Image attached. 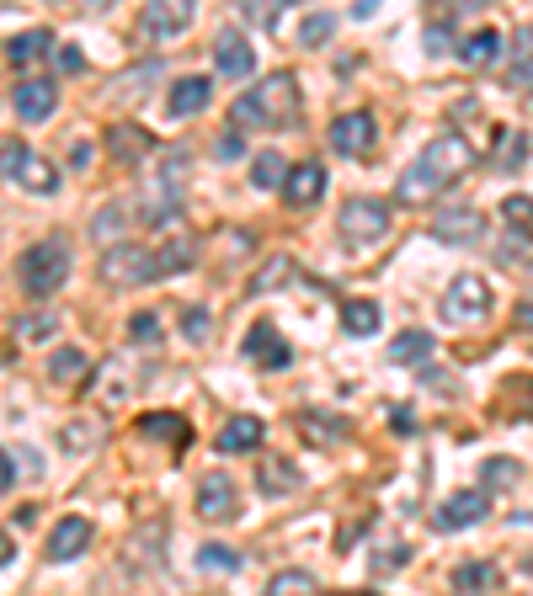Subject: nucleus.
I'll return each instance as SVG.
<instances>
[{"mask_svg":"<svg viewBox=\"0 0 533 596\" xmlns=\"http://www.w3.org/2000/svg\"><path fill=\"white\" fill-rule=\"evenodd\" d=\"M470 165H475V150H470V139H459V133H438L421 155L410 160V171L395 182V202H406V208H421V202L443 198L459 176H470Z\"/></svg>","mask_w":533,"mask_h":596,"instance_id":"1","label":"nucleus"},{"mask_svg":"<svg viewBox=\"0 0 533 596\" xmlns=\"http://www.w3.org/2000/svg\"><path fill=\"white\" fill-rule=\"evenodd\" d=\"M293 118H299V80L288 70H273L267 80H256L246 96L230 107L235 128H288Z\"/></svg>","mask_w":533,"mask_h":596,"instance_id":"2","label":"nucleus"},{"mask_svg":"<svg viewBox=\"0 0 533 596\" xmlns=\"http://www.w3.org/2000/svg\"><path fill=\"white\" fill-rule=\"evenodd\" d=\"M16 272H22V288L33 293V299H48V293H59L65 278H70V245L59 235L38 239V245H27L22 250V261H16Z\"/></svg>","mask_w":533,"mask_h":596,"instance_id":"3","label":"nucleus"},{"mask_svg":"<svg viewBox=\"0 0 533 596\" xmlns=\"http://www.w3.org/2000/svg\"><path fill=\"white\" fill-rule=\"evenodd\" d=\"M182 171H187V155L176 150V155L165 160L161 171L144 182V198H139V213H144V224H155V230H171V219L182 213Z\"/></svg>","mask_w":533,"mask_h":596,"instance_id":"4","label":"nucleus"},{"mask_svg":"<svg viewBox=\"0 0 533 596\" xmlns=\"http://www.w3.org/2000/svg\"><path fill=\"white\" fill-rule=\"evenodd\" d=\"M336 230H341V239H347L352 250L379 245V239L390 235V208H384V198H347V202H341Z\"/></svg>","mask_w":533,"mask_h":596,"instance_id":"5","label":"nucleus"},{"mask_svg":"<svg viewBox=\"0 0 533 596\" xmlns=\"http://www.w3.org/2000/svg\"><path fill=\"white\" fill-rule=\"evenodd\" d=\"M0 176H11V182L27 187V192H54V187H59V171L43 155H33L22 139H5V144H0Z\"/></svg>","mask_w":533,"mask_h":596,"instance_id":"6","label":"nucleus"},{"mask_svg":"<svg viewBox=\"0 0 533 596\" xmlns=\"http://www.w3.org/2000/svg\"><path fill=\"white\" fill-rule=\"evenodd\" d=\"M102 282L107 288H139V282H155V256L144 250V245H113L107 256H102Z\"/></svg>","mask_w":533,"mask_h":596,"instance_id":"7","label":"nucleus"},{"mask_svg":"<svg viewBox=\"0 0 533 596\" xmlns=\"http://www.w3.org/2000/svg\"><path fill=\"white\" fill-rule=\"evenodd\" d=\"M443 315L453 325H464V319H486L491 315V282L475 278V272H459L449 282V293H443Z\"/></svg>","mask_w":533,"mask_h":596,"instance_id":"8","label":"nucleus"},{"mask_svg":"<svg viewBox=\"0 0 533 596\" xmlns=\"http://www.w3.org/2000/svg\"><path fill=\"white\" fill-rule=\"evenodd\" d=\"M193 0H155V5H144V16H139V33L144 38H155V43H171V38H182L187 27H193Z\"/></svg>","mask_w":533,"mask_h":596,"instance_id":"9","label":"nucleus"},{"mask_svg":"<svg viewBox=\"0 0 533 596\" xmlns=\"http://www.w3.org/2000/svg\"><path fill=\"white\" fill-rule=\"evenodd\" d=\"M491 512V490L486 484H475V490H453L449 501L438 506V533H464V527H475V522Z\"/></svg>","mask_w":533,"mask_h":596,"instance_id":"10","label":"nucleus"},{"mask_svg":"<svg viewBox=\"0 0 533 596\" xmlns=\"http://www.w3.org/2000/svg\"><path fill=\"white\" fill-rule=\"evenodd\" d=\"M373 139H379L373 113H341V118L331 122V150L336 155H369Z\"/></svg>","mask_w":533,"mask_h":596,"instance_id":"11","label":"nucleus"},{"mask_svg":"<svg viewBox=\"0 0 533 596\" xmlns=\"http://www.w3.org/2000/svg\"><path fill=\"white\" fill-rule=\"evenodd\" d=\"M321 198H326V165H321V160L288 165V182H283V202H288V208H315Z\"/></svg>","mask_w":533,"mask_h":596,"instance_id":"12","label":"nucleus"},{"mask_svg":"<svg viewBox=\"0 0 533 596\" xmlns=\"http://www.w3.org/2000/svg\"><path fill=\"white\" fill-rule=\"evenodd\" d=\"M235 512H241L235 479H230V475H204V484H198V517H208V522H235Z\"/></svg>","mask_w":533,"mask_h":596,"instance_id":"13","label":"nucleus"},{"mask_svg":"<svg viewBox=\"0 0 533 596\" xmlns=\"http://www.w3.org/2000/svg\"><path fill=\"white\" fill-rule=\"evenodd\" d=\"M480 235H486V219L475 208H449L432 219V239H443V245H475Z\"/></svg>","mask_w":533,"mask_h":596,"instance_id":"14","label":"nucleus"},{"mask_svg":"<svg viewBox=\"0 0 533 596\" xmlns=\"http://www.w3.org/2000/svg\"><path fill=\"white\" fill-rule=\"evenodd\" d=\"M246 358L256 362V367H273V373H278V367H288V362H293V352H288L283 336H278V330L262 319V325H251V330H246Z\"/></svg>","mask_w":533,"mask_h":596,"instance_id":"15","label":"nucleus"},{"mask_svg":"<svg viewBox=\"0 0 533 596\" xmlns=\"http://www.w3.org/2000/svg\"><path fill=\"white\" fill-rule=\"evenodd\" d=\"M11 102H16L22 122H43V118H54V107H59V85L54 80H22Z\"/></svg>","mask_w":533,"mask_h":596,"instance_id":"16","label":"nucleus"},{"mask_svg":"<svg viewBox=\"0 0 533 596\" xmlns=\"http://www.w3.org/2000/svg\"><path fill=\"white\" fill-rule=\"evenodd\" d=\"M85 544H91V522L65 517L54 533H48V559H54V564H70V559L85 554Z\"/></svg>","mask_w":533,"mask_h":596,"instance_id":"17","label":"nucleus"},{"mask_svg":"<svg viewBox=\"0 0 533 596\" xmlns=\"http://www.w3.org/2000/svg\"><path fill=\"white\" fill-rule=\"evenodd\" d=\"M150 150H155V139H150L139 122H118V128H107V155L118 160V165H139Z\"/></svg>","mask_w":533,"mask_h":596,"instance_id":"18","label":"nucleus"},{"mask_svg":"<svg viewBox=\"0 0 533 596\" xmlns=\"http://www.w3.org/2000/svg\"><path fill=\"white\" fill-rule=\"evenodd\" d=\"M213 65H219V75H251L256 70V48H251L241 33H219V43H213Z\"/></svg>","mask_w":533,"mask_h":596,"instance_id":"19","label":"nucleus"},{"mask_svg":"<svg viewBox=\"0 0 533 596\" xmlns=\"http://www.w3.org/2000/svg\"><path fill=\"white\" fill-rule=\"evenodd\" d=\"M208 96H213V85H208V75H187L171 85V96H165V113L171 118H193V113H204Z\"/></svg>","mask_w":533,"mask_h":596,"instance_id":"20","label":"nucleus"},{"mask_svg":"<svg viewBox=\"0 0 533 596\" xmlns=\"http://www.w3.org/2000/svg\"><path fill=\"white\" fill-rule=\"evenodd\" d=\"M267 437V426H262V416H230L224 421V432H219V453H256Z\"/></svg>","mask_w":533,"mask_h":596,"instance_id":"21","label":"nucleus"},{"mask_svg":"<svg viewBox=\"0 0 533 596\" xmlns=\"http://www.w3.org/2000/svg\"><path fill=\"white\" fill-rule=\"evenodd\" d=\"M299 432L315 442V447H336V442H347V416H326V410H299Z\"/></svg>","mask_w":533,"mask_h":596,"instance_id":"22","label":"nucleus"},{"mask_svg":"<svg viewBox=\"0 0 533 596\" xmlns=\"http://www.w3.org/2000/svg\"><path fill=\"white\" fill-rule=\"evenodd\" d=\"M198 261V239L187 235V230H176V235L165 239L161 250H155V278H171V272H187Z\"/></svg>","mask_w":533,"mask_h":596,"instance_id":"23","label":"nucleus"},{"mask_svg":"<svg viewBox=\"0 0 533 596\" xmlns=\"http://www.w3.org/2000/svg\"><path fill=\"white\" fill-rule=\"evenodd\" d=\"M43 54H54V33L48 27H33V33H16V38L5 43V59L22 70V65H38Z\"/></svg>","mask_w":533,"mask_h":596,"instance_id":"24","label":"nucleus"},{"mask_svg":"<svg viewBox=\"0 0 533 596\" xmlns=\"http://www.w3.org/2000/svg\"><path fill=\"white\" fill-rule=\"evenodd\" d=\"M496 48H501V33H496V27H480V33L459 38V65H470V70H486V65L496 59Z\"/></svg>","mask_w":533,"mask_h":596,"instance_id":"25","label":"nucleus"},{"mask_svg":"<svg viewBox=\"0 0 533 596\" xmlns=\"http://www.w3.org/2000/svg\"><path fill=\"white\" fill-rule=\"evenodd\" d=\"M288 182V160L278 155V150H262V155H251V187H262V192H283Z\"/></svg>","mask_w":533,"mask_h":596,"instance_id":"26","label":"nucleus"},{"mask_svg":"<svg viewBox=\"0 0 533 596\" xmlns=\"http://www.w3.org/2000/svg\"><path fill=\"white\" fill-rule=\"evenodd\" d=\"M523 160H529V133L501 128V133H496V150H491V165L496 171H518Z\"/></svg>","mask_w":533,"mask_h":596,"instance_id":"27","label":"nucleus"},{"mask_svg":"<svg viewBox=\"0 0 533 596\" xmlns=\"http://www.w3.org/2000/svg\"><path fill=\"white\" fill-rule=\"evenodd\" d=\"M379 304H373V299H347V304H341V330H347V336H373V330H379Z\"/></svg>","mask_w":533,"mask_h":596,"instance_id":"28","label":"nucleus"},{"mask_svg":"<svg viewBox=\"0 0 533 596\" xmlns=\"http://www.w3.org/2000/svg\"><path fill=\"white\" fill-rule=\"evenodd\" d=\"M432 347H438V341H432L427 330L410 325V330H401V336L390 341V362H427L432 358Z\"/></svg>","mask_w":533,"mask_h":596,"instance_id":"29","label":"nucleus"},{"mask_svg":"<svg viewBox=\"0 0 533 596\" xmlns=\"http://www.w3.org/2000/svg\"><path fill=\"white\" fill-rule=\"evenodd\" d=\"M85 373H91V358H85L81 347H59V352L48 358V378H54V384H76Z\"/></svg>","mask_w":533,"mask_h":596,"instance_id":"30","label":"nucleus"},{"mask_svg":"<svg viewBox=\"0 0 533 596\" xmlns=\"http://www.w3.org/2000/svg\"><path fill=\"white\" fill-rule=\"evenodd\" d=\"M262 596H321V586H315V575L310 570H278L273 581H267V592Z\"/></svg>","mask_w":533,"mask_h":596,"instance_id":"31","label":"nucleus"},{"mask_svg":"<svg viewBox=\"0 0 533 596\" xmlns=\"http://www.w3.org/2000/svg\"><path fill=\"white\" fill-rule=\"evenodd\" d=\"M161 538H165V527L161 522H144L134 538H128V549L124 559H139V564H155V554H161Z\"/></svg>","mask_w":533,"mask_h":596,"instance_id":"32","label":"nucleus"},{"mask_svg":"<svg viewBox=\"0 0 533 596\" xmlns=\"http://www.w3.org/2000/svg\"><path fill=\"white\" fill-rule=\"evenodd\" d=\"M336 27H341V16H336V11H310V16L299 22V48H321Z\"/></svg>","mask_w":533,"mask_h":596,"instance_id":"33","label":"nucleus"},{"mask_svg":"<svg viewBox=\"0 0 533 596\" xmlns=\"http://www.w3.org/2000/svg\"><path fill=\"white\" fill-rule=\"evenodd\" d=\"M59 447H65V453H96V447H102V426H96V421H70V426L59 432Z\"/></svg>","mask_w":533,"mask_h":596,"instance_id":"34","label":"nucleus"},{"mask_svg":"<svg viewBox=\"0 0 533 596\" xmlns=\"http://www.w3.org/2000/svg\"><path fill=\"white\" fill-rule=\"evenodd\" d=\"M256 484H262L267 495H288V490L299 484V475H293V464H288V458H267V464H262V475H256Z\"/></svg>","mask_w":533,"mask_h":596,"instance_id":"35","label":"nucleus"},{"mask_svg":"<svg viewBox=\"0 0 533 596\" xmlns=\"http://www.w3.org/2000/svg\"><path fill=\"white\" fill-rule=\"evenodd\" d=\"M293 278V256H267V267L251 278V293H273V288H283Z\"/></svg>","mask_w":533,"mask_h":596,"instance_id":"36","label":"nucleus"},{"mask_svg":"<svg viewBox=\"0 0 533 596\" xmlns=\"http://www.w3.org/2000/svg\"><path fill=\"white\" fill-rule=\"evenodd\" d=\"M91 235L102 239V245H107V250H113V245H124V202H107V208H102V213H96V224H91Z\"/></svg>","mask_w":533,"mask_h":596,"instance_id":"37","label":"nucleus"},{"mask_svg":"<svg viewBox=\"0 0 533 596\" xmlns=\"http://www.w3.org/2000/svg\"><path fill=\"white\" fill-rule=\"evenodd\" d=\"M491 581H496V570L491 564H480V559H470V564L453 570V586H459V592H486Z\"/></svg>","mask_w":533,"mask_h":596,"instance_id":"38","label":"nucleus"},{"mask_svg":"<svg viewBox=\"0 0 533 596\" xmlns=\"http://www.w3.org/2000/svg\"><path fill=\"white\" fill-rule=\"evenodd\" d=\"M161 75H165V70L155 65V59H150V65H139V70L118 75V85H113V91H118V96H144V85H155Z\"/></svg>","mask_w":533,"mask_h":596,"instance_id":"39","label":"nucleus"},{"mask_svg":"<svg viewBox=\"0 0 533 596\" xmlns=\"http://www.w3.org/2000/svg\"><path fill=\"white\" fill-rule=\"evenodd\" d=\"M139 432H144V437H176V442H187V421H182V416H139Z\"/></svg>","mask_w":533,"mask_h":596,"instance_id":"40","label":"nucleus"},{"mask_svg":"<svg viewBox=\"0 0 533 596\" xmlns=\"http://www.w3.org/2000/svg\"><path fill=\"white\" fill-rule=\"evenodd\" d=\"M198 564H204V570H219V575H235V570H241V554L224 549V544H204V549H198Z\"/></svg>","mask_w":533,"mask_h":596,"instance_id":"41","label":"nucleus"},{"mask_svg":"<svg viewBox=\"0 0 533 596\" xmlns=\"http://www.w3.org/2000/svg\"><path fill=\"white\" fill-rule=\"evenodd\" d=\"M182 330H187V341H193V347H204L208 330H213V319H208L204 304H187V309H182Z\"/></svg>","mask_w":533,"mask_h":596,"instance_id":"42","label":"nucleus"},{"mask_svg":"<svg viewBox=\"0 0 533 596\" xmlns=\"http://www.w3.org/2000/svg\"><path fill=\"white\" fill-rule=\"evenodd\" d=\"M501 219H507V230H529V224H533V198L512 192V198L501 202Z\"/></svg>","mask_w":533,"mask_h":596,"instance_id":"43","label":"nucleus"},{"mask_svg":"<svg viewBox=\"0 0 533 596\" xmlns=\"http://www.w3.org/2000/svg\"><path fill=\"white\" fill-rule=\"evenodd\" d=\"M501 484H518V464L512 458H491L486 464V490H501Z\"/></svg>","mask_w":533,"mask_h":596,"instance_id":"44","label":"nucleus"},{"mask_svg":"<svg viewBox=\"0 0 533 596\" xmlns=\"http://www.w3.org/2000/svg\"><path fill=\"white\" fill-rule=\"evenodd\" d=\"M54 65H59V75H81L85 54H81V48H70V43H59V48H54Z\"/></svg>","mask_w":533,"mask_h":596,"instance_id":"45","label":"nucleus"},{"mask_svg":"<svg viewBox=\"0 0 533 596\" xmlns=\"http://www.w3.org/2000/svg\"><path fill=\"white\" fill-rule=\"evenodd\" d=\"M59 330V319L54 315H33V319H22V341H48Z\"/></svg>","mask_w":533,"mask_h":596,"instance_id":"46","label":"nucleus"},{"mask_svg":"<svg viewBox=\"0 0 533 596\" xmlns=\"http://www.w3.org/2000/svg\"><path fill=\"white\" fill-rule=\"evenodd\" d=\"M507 91L533 96V59H523V65H512V70H507Z\"/></svg>","mask_w":533,"mask_h":596,"instance_id":"47","label":"nucleus"},{"mask_svg":"<svg viewBox=\"0 0 533 596\" xmlns=\"http://www.w3.org/2000/svg\"><path fill=\"white\" fill-rule=\"evenodd\" d=\"M523 59H533V27L512 33V65H523Z\"/></svg>","mask_w":533,"mask_h":596,"instance_id":"48","label":"nucleus"},{"mask_svg":"<svg viewBox=\"0 0 533 596\" xmlns=\"http://www.w3.org/2000/svg\"><path fill=\"white\" fill-rule=\"evenodd\" d=\"M241 150H246V139H241V133H224L213 155H219V160H241Z\"/></svg>","mask_w":533,"mask_h":596,"instance_id":"49","label":"nucleus"},{"mask_svg":"<svg viewBox=\"0 0 533 596\" xmlns=\"http://www.w3.org/2000/svg\"><path fill=\"white\" fill-rule=\"evenodd\" d=\"M246 16H251V22H262V27H273V22L283 16V5H262V11H256V5H246Z\"/></svg>","mask_w":533,"mask_h":596,"instance_id":"50","label":"nucleus"},{"mask_svg":"<svg viewBox=\"0 0 533 596\" xmlns=\"http://www.w3.org/2000/svg\"><path fill=\"white\" fill-rule=\"evenodd\" d=\"M134 336H139V341H155V336H161L155 315H139V319H134Z\"/></svg>","mask_w":533,"mask_h":596,"instance_id":"51","label":"nucleus"},{"mask_svg":"<svg viewBox=\"0 0 533 596\" xmlns=\"http://www.w3.org/2000/svg\"><path fill=\"white\" fill-rule=\"evenodd\" d=\"M11 484H16V464H11V453L0 447V495H5Z\"/></svg>","mask_w":533,"mask_h":596,"instance_id":"52","label":"nucleus"},{"mask_svg":"<svg viewBox=\"0 0 533 596\" xmlns=\"http://www.w3.org/2000/svg\"><path fill=\"white\" fill-rule=\"evenodd\" d=\"M464 118H480V102L470 96V102H453V122H464Z\"/></svg>","mask_w":533,"mask_h":596,"instance_id":"53","label":"nucleus"},{"mask_svg":"<svg viewBox=\"0 0 533 596\" xmlns=\"http://www.w3.org/2000/svg\"><path fill=\"white\" fill-rule=\"evenodd\" d=\"M11 559H16V538H11V533H0V570H5Z\"/></svg>","mask_w":533,"mask_h":596,"instance_id":"54","label":"nucleus"},{"mask_svg":"<svg viewBox=\"0 0 533 596\" xmlns=\"http://www.w3.org/2000/svg\"><path fill=\"white\" fill-rule=\"evenodd\" d=\"M395 432H401V437H410V410H406V405L395 410Z\"/></svg>","mask_w":533,"mask_h":596,"instance_id":"55","label":"nucleus"},{"mask_svg":"<svg viewBox=\"0 0 533 596\" xmlns=\"http://www.w3.org/2000/svg\"><path fill=\"white\" fill-rule=\"evenodd\" d=\"M518 325H523V330H533V299L523 304V309H518Z\"/></svg>","mask_w":533,"mask_h":596,"instance_id":"56","label":"nucleus"}]
</instances>
